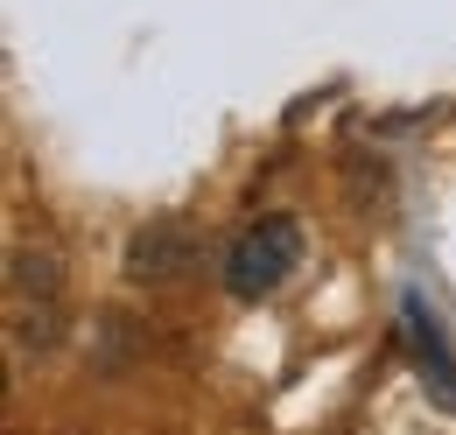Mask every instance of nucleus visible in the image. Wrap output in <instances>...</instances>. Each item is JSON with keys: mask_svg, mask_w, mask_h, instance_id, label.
Returning <instances> with one entry per match:
<instances>
[{"mask_svg": "<svg viewBox=\"0 0 456 435\" xmlns=\"http://www.w3.org/2000/svg\"><path fill=\"white\" fill-rule=\"evenodd\" d=\"M400 351L414 358V380L428 386V400L443 407V414H456V351H450V337H443V324L428 316V302H421V288H407L400 295Z\"/></svg>", "mask_w": 456, "mask_h": 435, "instance_id": "f03ea898", "label": "nucleus"}, {"mask_svg": "<svg viewBox=\"0 0 456 435\" xmlns=\"http://www.w3.org/2000/svg\"><path fill=\"white\" fill-rule=\"evenodd\" d=\"M302 253H309L302 218L260 211L253 225H239V239L225 246V295L232 302H267L288 274L302 267Z\"/></svg>", "mask_w": 456, "mask_h": 435, "instance_id": "f257e3e1", "label": "nucleus"}, {"mask_svg": "<svg viewBox=\"0 0 456 435\" xmlns=\"http://www.w3.org/2000/svg\"><path fill=\"white\" fill-rule=\"evenodd\" d=\"M197 232L183 225V218H148L134 239H126V274L141 281V288H169V281H183V274L197 267Z\"/></svg>", "mask_w": 456, "mask_h": 435, "instance_id": "7ed1b4c3", "label": "nucleus"}]
</instances>
